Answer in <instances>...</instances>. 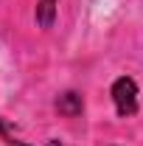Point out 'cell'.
<instances>
[{"mask_svg": "<svg viewBox=\"0 0 143 146\" xmlns=\"http://www.w3.org/2000/svg\"><path fill=\"white\" fill-rule=\"evenodd\" d=\"M14 146H28V143H20V141H17V143H14ZM48 146H59V141H51V143H48Z\"/></svg>", "mask_w": 143, "mask_h": 146, "instance_id": "277c9868", "label": "cell"}, {"mask_svg": "<svg viewBox=\"0 0 143 146\" xmlns=\"http://www.w3.org/2000/svg\"><path fill=\"white\" fill-rule=\"evenodd\" d=\"M56 3H59V0H39V3H36V23H39L42 28H51V25H54Z\"/></svg>", "mask_w": 143, "mask_h": 146, "instance_id": "3957f363", "label": "cell"}, {"mask_svg": "<svg viewBox=\"0 0 143 146\" xmlns=\"http://www.w3.org/2000/svg\"><path fill=\"white\" fill-rule=\"evenodd\" d=\"M56 110H59L62 115L73 118V115H79V112L84 110V101H81V96H79V93H65V96H59Z\"/></svg>", "mask_w": 143, "mask_h": 146, "instance_id": "7a4b0ae2", "label": "cell"}, {"mask_svg": "<svg viewBox=\"0 0 143 146\" xmlns=\"http://www.w3.org/2000/svg\"><path fill=\"white\" fill-rule=\"evenodd\" d=\"M112 101H115V110H118L121 118L135 115L138 112V84H135V79H129V76L115 79V84H112Z\"/></svg>", "mask_w": 143, "mask_h": 146, "instance_id": "6da1fadb", "label": "cell"}]
</instances>
